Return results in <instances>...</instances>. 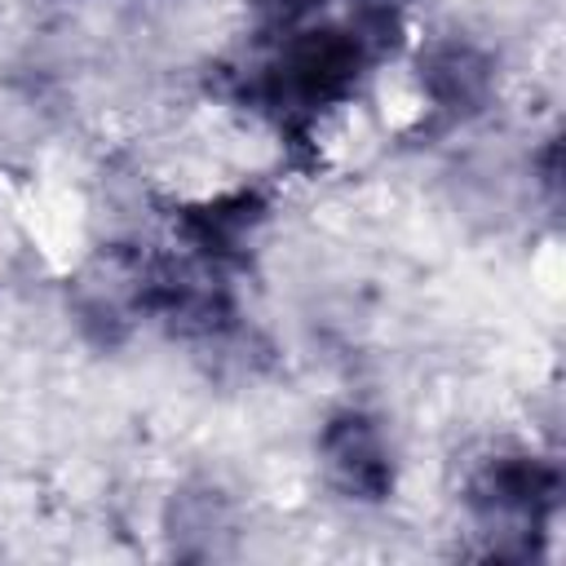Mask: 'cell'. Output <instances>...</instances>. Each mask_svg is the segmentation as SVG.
Returning a JSON list of instances; mask_svg holds the SVG:
<instances>
[{"mask_svg":"<svg viewBox=\"0 0 566 566\" xmlns=\"http://www.w3.org/2000/svg\"><path fill=\"white\" fill-rule=\"evenodd\" d=\"M371 44L354 27L305 22L274 40V53L248 75L243 97L274 119L279 133L305 137L318 115L349 102L371 66Z\"/></svg>","mask_w":566,"mask_h":566,"instance_id":"1","label":"cell"},{"mask_svg":"<svg viewBox=\"0 0 566 566\" xmlns=\"http://www.w3.org/2000/svg\"><path fill=\"white\" fill-rule=\"evenodd\" d=\"M464 504L482 531L500 535V544H491L495 557H531L535 535H544L557 517L562 469L548 455L495 451L469 473Z\"/></svg>","mask_w":566,"mask_h":566,"instance_id":"2","label":"cell"},{"mask_svg":"<svg viewBox=\"0 0 566 566\" xmlns=\"http://www.w3.org/2000/svg\"><path fill=\"white\" fill-rule=\"evenodd\" d=\"M318 464L327 482L354 504H385L398 486L385 424L363 407H340L318 429Z\"/></svg>","mask_w":566,"mask_h":566,"instance_id":"3","label":"cell"},{"mask_svg":"<svg viewBox=\"0 0 566 566\" xmlns=\"http://www.w3.org/2000/svg\"><path fill=\"white\" fill-rule=\"evenodd\" d=\"M265 221H270V195L256 186H239V190H221L212 199L186 203L177 212V239L186 256L230 274L248 265Z\"/></svg>","mask_w":566,"mask_h":566,"instance_id":"4","label":"cell"},{"mask_svg":"<svg viewBox=\"0 0 566 566\" xmlns=\"http://www.w3.org/2000/svg\"><path fill=\"white\" fill-rule=\"evenodd\" d=\"M495 53L469 35H438L416 53L420 97L442 124H464L482 115L495 97Z\"/></svg>","mask_w":566,"mask_h":566,"instance_id":"5","label":"cell"},{"mask_svg":"<svg viewBox=\"0 0 566 566\" xmlns=\"http://www.w3.org/2000/svg\"><path fill=\"white\" fill-rule=\"evenodd\" d=\"M349 4H354V22L349 27L371 44V53H385L398 40L411 0H349Z\"/></svg>","mask_w":566,"mask_h":566,"instance_id":"6","label":"cell"},{"mask_svg":"<svg viewBox=\"0 0 566 566\" xmlns=\"http://www.w3.org/2000/svg\"><path fill=\"white\" fill-rule=\"evenodd\" d=\"M252 4V18H256V31L265 40H279L305 22H314V13L323 9V0H248Z\"/></svg>","mask_w":566,"mask_h":566,"instance_id":"7","label":"cell"},{"mask_svg":"<svg viewBox=\"0 0 566 566\" xmlns=\"http://www.w3.org/2000/svg\"><path fill=\"white\" fill-rule=\"evenodd\" d=\"M535 172H539V190L557 203V172H562V164H557V142H553V137L544 142V150H539V159H535Z\"/></svg>","mask_w":566,"mask_h":566,"instance_id":"8","label":"cell"}]
</instances>
